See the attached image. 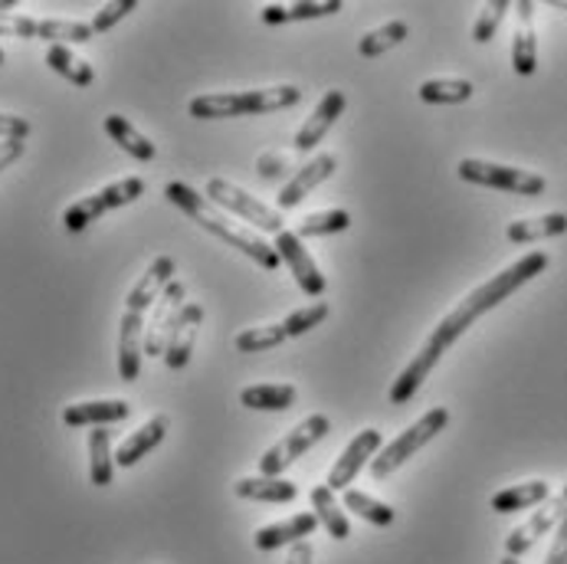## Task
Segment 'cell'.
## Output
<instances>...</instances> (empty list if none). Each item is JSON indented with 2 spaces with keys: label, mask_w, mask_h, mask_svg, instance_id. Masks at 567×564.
Segmentation results:
<instances>
[{
  "label": "cell",
  "mask_w": 567,
  "mask_h": 564,
  "mask_svg": "<svg viewBox=\"0 0 567 564\" xmlns=\"http://www.w3.org/2000/svg\"><path fill=\"white\" fill-rule=\"evenodd\" d=\"M312 512L319 515V522L328 529V535H331L334 542H344V539L351 535L344 505H338L334 489H328V485H316V489H312Z\"/></svg>",
  "instance_id": "cell-26"
},
{
  "label": "cell",
  "mask_w": 567,
  "mask_h": 564,
  "mask_svg": "<svg viewBox=\"0 0 567 564\" xmlns=\"http://www.w3.org/2000/svg\"><path fill=\"white\" fill-rule=\"evenodd\" d=\"M0 66H3V50H0Z\"/></svg>",
  "instance_id": "cell-46"
},
{
  "label": "cell",
  "mask_w": 567,
  "mask_h": 564,
  "mask_svg": "<svg viewBox=\"0 0 567 564\" xmlns=\"http://www.w3.org/2000/svg\"><path fill=\"white\" fill-rule=\"evenodd\" d=\"M272 246H276L279 259L289 266V273L296 276L299 289H302L306 296H322L328 283H324L319 263H316L312 253L306 249V243L299 240V234H296V230H282V234H276V243H272Z\"/></svg>",
  "instance_id": "cell-9"
},
{
  "label": "cell",
  "mask_w": 567,
  "mask_h": 564,
  "mask_svg": "<svg viewBox=\"0 0 567 564\" xmlns=\"http://www.w3.org/2000/svg\"><path fill=\"white\" fill-rule=\"evenodd\" d=\"M30 135V122L20 115H3L0 112V139L3 142H23Z\"/></svg>",
  "instance_id": "cell-38"
},
{
  "label": "cell",
  "mask_w": 567,
  "mask_h": 564,
  "mask_svg": "<svg viewBox=\"0 0 567 564\" xmlns=\"http://www.w3.org/2000/svg\"><path fill=\"white\" fill-rule=\"evenodd\" d=\"M167 417L158 413V417H152L148 423H142L122 447H118V453H115V466H122V470H128V466H135L142 457H148L158 443L164 440V433H167Z\"/></svg>",
  "instance_id": "cell-19"
},
{
  "label": "cell",
  "mask_w": 567,
  "mask_h": 564,
  "mask_svg": "<svg viewBox=\"0 0 567 564\" xmlns=\"http://www.w3.org/2000/svg\"><path fill=\"white\" fill-rule=\"evenodd\" d=\"M200 325H204V306L187 302V306L181 309L177 322H174V331H171V338H167V348H164V365H167L171 371L187 368Z\"/></svg>",
  "instance_id": "cell-14"
},
{
  "label": "cell",
  "mask_w": 567,
  "mask_h": 564,
  "mask_svg": "<svg viewBox=\"0 0 567 564\" xmlns=\"http://www.w3.org/2000/svg\"><path fill=\"white\" fill-rule=\"evenodd\" d=\"M302 99L299 85H269V89H246V92H210L190 99L187 112L194 119H237V115H266L279 109H292Z\"/></svg>",
  "instance_id": "cell-3"
},
{
  "label": "cell",
  "mask_w": 567,
  "mask_h": 564,
  "mask_svg": "<svg viewBox=\"0 0 567 564\" xmlns=\"http://www.w3.org/2000/svg\"><path fill=\"white\" fill-rule=\"evenodd\" d=\"M567 515V502L558 495V499H548L542 502V509H535V515L528 522H522L508 539H505V555L512 558H522L525 552L535 548V542L548 532H555L561 525V519Z\"/></svg>",
  "instance_id": "cell-11"
},
{
  "label": "cell",
  "mask_w": 567,
  "mask_h": 564,
  "mask_svg": "<svg viewBox=\"0 0 567 564\" xmlns=\"http://www.w3.org/2000/svg\"><path fill=\"white\" fill-rule=\"evenodd\" d=\"M142 194H145V181H142V177H122V181H115V184H109V187L89 194V197H82L76 204H70V207L63 211V227H66L70 234H82V230H85L89 224H95L102 214L118 211V207H125V204H135Z\"/></svg>",
  "instance_id": "cell-5"
},
{
  "label": "cell",
  "mask_w": 567,
  "mask_h": 564,
  "mask_svg": "<svg viewBox=\"0 0 567 564\" xmlns=\"http://www.w3.org/2000/svg\"><path fill=\"white\" fill-rule=\"evenodd\" d=\"M312 558H316L312 545H309V542H299V545H292V552H289L286 564H312Z\"/></svg>",
  "instance_id": "cell-42"
},
{
  "label": "cell",
  "mask_w": 567,
  "mask_h": 564,
  "mask_svg": "<svg viewBox=\"0 0 567 564\" xmlns=\"http://www.w3.org/2000/svg\"><path fill=\"white\" fill-rule=\"evenodd\" d=\"M286 171H289V155H282V152L262 155V158L256 162V174H259V177H279V174H286Z\"/></svg>",
  "instance_id": "cell-39"
},
{
  "label": "cell",
  "mask_w": 567,
  "mask_h": 564,
  "mask_svg": "<svg viewBox=\"0 0 567 564\" xmlns=\"http://www.w3.org/2000/svg\"><path fill=\"white\" fill-rule=\"evenodd\" d=\"M23 148H27L23 142H0V171L17 162L23 155Z\"/></svg>",
  "instance_id": "cell-41"
},
{
  "label": "cell",
  "mask_w": 567,
  "mask_h": 564,
  "mask_svg": "<svg viewBox=\"0 0 567 564\" xmlns=\"http://www.w3.org/2000/svg\"><path fill=\"white\" fill-rule=\"evenodd\" d=\"M545 564H567V515L561 519V525L555 529V542H551V548H548Z\"/></svg>",
  "instance_id": "cell-40"
},
{
  "label": "cell",
  "mask_w": 567,
  "mask_h": 564,
  "mask_svg": "<svg viewBox=\"0 0 567 564\" xmlns=\"http://www.w3.org/2000/svg\"><path fill=\"white\" fill-rule=\"evenodd\" d=\"M207 201H214V204H220L224 211L237 214L240 221L252 224L256 230H266V234H282V230H286L279 211L266 207L262 201H256L252 194H246L244 187H237V184L227 181V177H210V181H207Z\"/></svg>",
  "instance_id": "cell-8"
},
{
  "label": "cell",
  "mask_w": 567,
  "mask_h": 564,
  "mask_svg": "<svg viewBox=\"0 0 567 564\" xmlns=\"http://www.w3.org/2000/svg\"><path fill=\"white\" fill-rule=\"evenodd\" d=\"M406 33H410V27H406L404 20H391V23H384V27H378V30L364 33V37H361V43H358V53H361L364 60L384 57L388 50H394V47H401V43H404Z\"/></svg>",
  "instance_id": "cell-30"
},
{
  "label": "cell",
  "mask_w": 567,
  "mask_h": 564,
  "mask_svg": "<svg viewBox=\"0 0 567 564\" xmlns=\"http://www.w3.org/2000/svg\"><path fill=\"white\" fill-rule=\"evenodd\" d=\"M184 296H187V289H184V283H177V279L158 296L155 316L145 325V355H152V358L162 355L164 358V348H167V338H171V331H174V322H177L181 309L187 306Z\"/></svg>",
  "instance_id": "cell-12"
},
{
  "label": "cell",
  "mask_w": 567,
  "mask_h": 564,
  "mask_svg": "<svg viewBox=\"0 0 567 564\" xmlns=\"http://www.w3.org/2000/svg\"><path fill=\"white\" fill-rule=\"evenodd\" d=\"M132 413V403L118 401H82L70 403L63 410V423L66 427H109V423H118Z\"/></svg>",
  "instance_id": "cell-18"
},
{
  "label": "cell",
  "mask_w": 567,
  "mask_h": 564,
  "mask_svg": "<svg viewBox=\"0 0 567 564\" xmlns=\"http://www.w3.org/2000/svg\"><path fill=\"white\" fill-rule=\"evenodd\" d=\"M286 328L282 325H256V328H246L237 335V351L252 355V351H272L286 341Z\"/></svg>",
  "instance_id": "cell-34"
},
{
  "label": "cell",
  "mask_w": 567,
  "mask_h": 564,
  "mask_svg": "<svg viewBox=\"0 0 567 564\" xmlns=\"http://www.w3.org/2000/svg\"><path fill=\"white\" fill-rule=\"evenodd\" d=\"M47 66H50L53 73H60L63 80H70L73 85H80V89H85V85H92V82H95V70H92L85 60H80L70 47H63V43H53V47L47 50Z\"/></svg>",
  "instance_id": "cell-27"
},
{
  "label": "cell",
  "mask_w": 567,
  "mask_h": 564,
  "mask_svg": "<svg viewBox=\"0 0 567 564\" xmlns=\"http://www.w3.org/2000/svg\"><path fill=\"white\" fill-rule=\"evenodd\" d=\"M344 3L341 0H302V3H269L259 10V20L269 23V27H279V23H296V20H319V17H331V13H341Z\"/></svg>",
  "instance_id": "cell-20"
},
{
  "label": "cell",
  "mask_w": 567,
  "mask_h": 564,
  "mask_svg": "<svg viewBox=\"0 0 567 564\" xmlns=\"http://www.w3.org/2000/svg\"><path fill=\"white\" fill-rule=\"evenodd\" d=\"M502 564H522V562H518V558H512V555H505V558H502Z\"/></svg>",
  "instance_id": "cell-43"
},
{
  "label": "cell",
  "mask_w": 567,
  "mask_h": 564,
  "mask_svg": "<svg viewBox=\"0 0 567 564\" xmlns=\"http://www.w3.org/2000/svg\"><path fill=\"white\" fill-rule=\"evenodd\" d=\"M456 171L466 184H480V187H492V191H505V194H522V197H538L548 187V181L535 171L480 162V158H463Z\"/></svg>",
  "instance_id": "cell-7"
},
{
  "label": "cell",
  "mask_w": 567,
  "mask_h": 564,
  "mask_svg": "<svg viewBox=\"0 0 567 564\" xmlns=\"http://www.w3.org/2000/svg\"><path fill=\"white\" fill-rule=\"evenodd\" d=\"M567 234V214L555 211V214H545V217H528V221H512L505 237L512 243H535L548 240V237H561Z\"/></svg>",
  "instance_id": "cell-24"
},
{
  "label": "cell",
  "mask_w": 567,
  "mask_h": 564,
  "mask_svg": "<svg viewBox=\"0 0 567 564\" xmlns=\"http://www.w3.org/2000/svg\"><path fill=\"white\" fill-rule=\"evenodd\" d=\"M115 473V453H112V430L95 427L89 433V480L92 485H109Z\"/></svg>",
  "instance_id": "cell-25"
},
{
  "label": "cell",
  "mask_w": 567,
  "mask_h": 564,
  "mask_svg": "<svg viewBox=\"0 0 567 564\" xmlns=\"http://www.w3.org/2000/svg\"><path fill=\"white\" fill-rule=\"evenodd\" d=\"M334 167H338V158L334 155H316L309 164H302L289 181H286V187L279 191V197H276V204L282 207V211H289V207H299L322 181H328L331 174H334Z\"/></svg>",
  "instance_id": "cell-15"
},
{
  "label": "cell",
  "mask_w": 567,
  "mask_h": 564,
  "mask_svg": "<svg viewBox=\"0 0 567 564\" xmlns=\"http://www.w3.org/2000/svg\"><path fill=\"white\" fill-rule=\"evenodd\" d=\"M555 7H558V10H567V0H561V3H555Z\"/></svg>",
  "instance_id": "cell-44"
},
{
  "label": "cell",
  "mask_w": 567,
  "mask_h": 564,
  "mask_svg": "<svg viewBox=\"0 0 567 564\" xmlns=\"http://www.w3.org/2000/svg\"><path fill=\"white\" fill-rule=\"evenodd\" d=\"M105 132H109V139L122 148V152H128L135 162H155V142H148L125 115H105Z\"/></svg>",
  "instance_id": "cell-22"
},
{
  "label": "cell",
  "mask_w": 567,
  "mask_h": 564,
  "mask_svg": "<svg viewBox=\"0 0 567 564\" xmlns=\"http://www.w3.org/2000/svg\"><path fill=\"white\" fill-rule=\"evenodd\" d=\"M344 92L341 89H328L322 95V102L316 105V112L306 119V125L296 132V139H292V148L299 152V155H309L319 142H322L324 135L331 132V125L338 122V115L344 112Z\"/></svg>",
  "instance_id": "cell-13"
},
{
  "label": "cell",
  "mask_w": 567,
  "mask_h": 564,
  "mask_svg": "<svg viewBox=\"0 0 567 564\" xmlns=\"http://www.w3.org/2000/svg\"><path fill=\"white\" fill-rule=\"evenodd\" d=\"M319 529V515L316 512H299L286 522H276V525H266L252 535V545L259 552H276L282 545H299V542H309V535Z\"/></svg>",
  "instance_id": "cell-17"
},
{
  "label": "cell",
  "mask_w": 567,
  "mask_h": 564,
  "mask_svg": "<svg viewBox=\"0 0 567 564\" xmlns=\"http://www.w3.org/2000/svg\"><path fill=\"white\" fill-rule=\"evenodd\" d=\"M328 302H312V306H306V309H296L286 322H282V328H286V335L289 338H299V335H306V331H312L316 325H322L324 319H328Z\"/></svg>",
  "instance_id": "cell-36"
},
{
  "label": "cell",
  "mask_w": 567,
  "mask_h": 564,
  "mask_svg": "<svg viewBox=\"0 0 567 564\" xmlns=\"http://www.w3.org/2000/svg\"><path fill=\"white\" fill-rule=\"evenodd\" d=\"M548 269V253L535 249L525 253L518 263H512L508 269L495 273L488 283H483L480 289H473L450 316H443V322L433 328V335L426 338V345L416 351V358L401 371V378L391 388V403H406L410 398H416V391L423 388V381L433 375V368L440 365V358L453 348V341L460 335H466L473 325L480 322L486 312H492L495 306H502L512 293H518L525 283H532L535 276H542Z\"/></svg>",
  "instance_id": "cell-1"
},
{
  "label": "cell",
  "mask_w": 567,
  "mask_h": 564,
  "mask_svg": "<svg viewBox=\"0 0 567 564\" xmlns=\"http://www.w3.org/2000/svg\"><path fill=\"white\" fill-rule=\"evenodd\" d=\"M561 499H565V502H567V485H565V489H561Z\"/></svg>",
  "instance_id": "cell-45"
},
{
  "label": "cell",
  "mask_w": 567,
  "mask_h": 564,
  "mask_svg": "<svg viewBox=\"0 0 567 564\" xmlns=\"http://www.w3.org/2000/svg\"><path fill=\"white\" fill-rule=\"evenodd\" d=\"M328 430H331V420L324 413H312L302 423H296L276 447H269L259 457V476H282L299 457H306L319 440L328 437Z\"/></svg>",
  "instance_id": "cell-6"
},
{
  "label": "cell",
  "mask_w": 567,
  "mask_h": 564,
  "mask_svg": "<svg viewBox=\"0 0 567 564\" xmlns=\"http://www.w3.org/2000/svg\"><path fill=\"white\" fill-rule=\"evenodd\" d=\"M138 3L135 0H112V3H105L102 10H95V17H92V33H105V30H112L118 20H125L132 10H135Z\"/></svg>",
  "instance_id": "cell-37"
},
{
  "label": "cell",
  "mask_w": 567,
  "mask_h": 564,
  "mask_svg": "<svg viewBox=\"0 0 567 564\" xmlns=\"http://www.w3.org/2000/svg\"><path fill=\"white\" fill-rule=\"evenodd\" d=\"M164 197L174 204V207H181L197 227H204L207 234H214V237H220V240L227 243V246H234V249H240L246 253L252 263H259L262 269H279V253H276V246L272 243H266L259 234H252V230H246L240 224H234L224 211H217L214 207V201H207L204 194H197L190 184H184V181H171L167 187H164Z\"/></svg>",
  "instance_id": "cell-2"
},
{
  "label": "cell",
  "mask_w": 567,
  "mask_h": 564,
  "mask_svg": "<svg viewBox=\"0 0 567 564\" xmlns=\"http://www.w3.org/2000/svg\"><path fill=\"white\" fill-rule=\"evenodd\" d=\"M95 33L89 23H80V20H40V30H37V40H50L53 43H89Z\"/></svg>",
  "instance_id": "cell-32"
},
{
  "label": "cell",
  "mask_w": 567,
  "mask_h": 564,
  "mask_svg": "<svg viewBox=\"0 0 567 564\" xmlns=\"http://www.w3.org/2000/svg\"><path fill=\"white\" fill-rule=\"evenodd\" d=\"M351 227V214L348 211H316V214H309L302 224H299V240H306V237H328V234H341V230H348Z\"/></svg>",
  "instance_id": "cell-33"
},
{
  "label": "cell",
  "mask_w": 567,
  "mask_h": 564,
  "mask_svg": "<svg viewBox=\"0 0 567 564\" xmlns=\"http://www.w3.org/2000/svg\"><path fill=\"white\" fill-rule=\"evenodd\" d=\"M476 92V85L470 80H426L416 95L430 105H460V102H470Z\"/></svg>",
  "instance_id": "cell-29"
},
{
  "label": "cell",
  "mask_w": 567,
  "mask_h": 564,
  "mask_svg": "<svg viewBox=\"0 0 567 564\" xmlns=\"http://www.w3.org/2000/svg\"><path fill=\"white\" fill-rule=\"evenodd\" d=\"M234 492L240 499L282 505V502H292L299 495V485L292 483V480H286V476H246V480H237Z\"/></svg>",
  "instance_id": "cell-21"
},
{
  "label": "cell",
  "mask_w": 567,
  "mask_h": 564,
  "mask_svg": "<svg viewBox=\"0 0 567 564\" xmlns=\"http://www.w3.org/2000/svg\"><path fill=\"white\" fill-rule=\"evenodd\" d=\"M518 27L512 37V70L518 76H532L538 70V37H535V3L522 0L515 3Z\"/></svg>",
  "instance_id": "cell-16"
},
{
  "label": "cell",
  "mask_w": 567,
  "mask_h": 564,
  "mask_svg": "<svg viewBox=\"0 0 567 564\" xmlns=\"http://www.w3.org/2000/svg\"><path fill=\"white\" fill-rule=\"evenodd\" d=\"M508 10H512V3H508V0H492V3H486V7L480 10V17H476L473 40H476V43H488V40L495 37L498 23L505 20V13H508Z\"/></svg>",
  "instance_id": "cell-35"
},
{
  "label": "cell",
  "mask_w": 567,
  "mask_h": 564,
  "mask_svg": "<svg viewBox=\"0 0 567 564\" xmlns=\"http://www.w3.org/2000/svg\"><path fill=\"white\" fill-rule=\"evenodd\" d=\"M341 505H344V509H351L354 515H361L364 522L378 525V529H388V525H394V519H398V512H394L388 502H378L374 495L358 492V489H348Z\"/></svg>",
  "instance_id": "cell-31"
},
{
  "label": "cell",
  "mask_w": 567,
  "mask_h": 564,
  "mask_svg": "<svg viewBox=\"0 0 567 564\" xmlns=\"http://www.w3.org/2000/svg\"><path fill=\"white\" fill-rule=\"evenodd\" d=\"M450 423V410L446 407H433L426 410L416 423H410L398 440H391L374 460H371V476L374 480H388L394 470H401L410 457H416V450H423L433 437H440Z\"/></svg>",
  "instance_id": "cell-4"
},
{
  "label": "cell",
  "mask_w": 567,
  "mask_h": 564,
  "mask_svg": "<svg viewBox=\"0 0 567 564\" xmlns=\"http://www.w3.org/2000/svg\"><path fill=\"white\" fill-rule=\"evenodd\" d=\"M240 403L249 410H289L296 407L292 384H252L240 391Z\"/></svg>",
  "instance_id": "cell-28"
},
{
  "label": "cell",
  "mask_w": 567,
  "mask_h": 564,
  "mask_svg": "<svg viewBox=\"0 0 567 564\" xmlns=\"http://www.w3.org/2000/svg\"><path fill=\"white\" fill-rule=\"evenodd\" d=\"M378 453H381V430H374V427L361 430V433L344 447V453L334 460V466H331L324 485L334 489V492H338V489H348V483H354V476L364 470V463H371Z\"/></svg>",
  "instance_id": "cell-10"
},
{
  "label": "cell",
  "mask_w": 567,
  "mask_h": 564,
  "mask_svg": "<svg viewBox=\"0 0 567 564\" xmlns=\"http://www.w3.org/2000/svg\"><path fill=\"white\" fill-rule=\"evenodd\" d=\"M551 499V485L545 480H528V483L508 485L502 492L492 495V509L508 515V512H518V509H532V505H542Z\"/></svg>",
  "instance_id": "cell-23"
}]
</instances>
